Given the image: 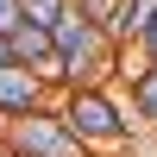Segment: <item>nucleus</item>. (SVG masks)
I'll return each instance as SVG.
<instances>
[{
  "label": "nucleus",
  "mask_w": 157,
  "mask_h": 157,
  "mask_svg": "<svg viewBox=\"0 0 157 157\" xmlns=\"http://www.w3.org/2000/svg\"><path fill=\"white\" fill-rule=\"evenodd\" d=\"M57 113H63V126L82 138L88 157H126V145H132V138H145L138 113L120 107V101H113V88H82V94H63Z\"/></svg>",
  "instance_id": "f257e3e1"
},
{
  "label": "nucleus",
  "mask_w": 157,
  "mask_h": 157,
  "mask_svg": "<svg viewBox=\"0 0 157 157\" xmlns=\"http://www.w3.org/2000/svg\"><path fill=\"white\" fill-rule=\"evenodd\" d=\"M0 138H6L13 157H88L82 138L63 126V113H32V120H0Z\"/></svg>",
  "instance_id": "f03ea898"
},
{
  "label": "nucleus",
  "mask_w": 157,
  "mask_h": 157,
  "mask_svg": "<svg viewBox=\"0 0 157 157\" xmlns=\"http://www.w3.org/2000/svg\"><path fill=\"white\" fill-rule=\"evenodd\" d=\"M113 75H120V44H113L107 32H94L82 50H69V57H63V94H82V88H107Z\"/></svg>",
  "instance_id": "7ed1b4c3"
},
{
  "label": "nucleus",
  "mask_w": 157,
  "mask_h": 157,
  "mask_svg": "<svg viewBox=\"0 0 157 157\" xmlns=\"http://www.w3.org/2000/svg\"><path fill=\"white\" fill-rule=\"evenodd\" d=\"M13 63H25L44 88H63V50H57V38H50L44 25L25 19L19 32H13Z\"/></svg>",
  "instance_id": "20e7f679"
},
{
  "label": "nucleus",
  "mask_w": 157,
  "mask_h": 157,
  "mask_svg": "<svg viewBox=\"0 0 157 157\" xmlns=\"http://www.w3.org/2000/svg\"><path fill=\"white\" fill-rule=\"evenodd\" d=\"M44 94H50V88L38 82L25 63H0V120H32V113H50Z\"/></svg>",
  "instance_id": "39448f33"
},
{
  "label": "nucleus",
  "mask_w": 157,
  "mask_h": 157,
  "mask_svg": "<svg viewBox=\"0 0 157 157\" xmlns=\"http://www.w3.org/2000/svg\"><path fill=\"white\" fill-rule=\"evenodd\" d=\"M151 25H157V0H126L120 13H113V25H107V38L120 50H138L151 38Z\"/></svg>",
  "instance_id": "423d86ee"
},
{
  "label": "nucleus",
  "mask_w": 157,
  "mask_h": 157,
  "mask_svg": "<svg viewBox=\"0 0 157 157\" xmlns=\"http://www.w3.org/2000/svg\"><path fill=\"white\" fill-rule=\"evenodd\" d=\"M126 75H132V113H138V126L157 132V63L138 57V69H126Z\"/></svg>",
  "instance_id": "0eeeda50"
},
{
  "label": "nucleus",
  "mask_w": 157,
  "mask_h": 157,
  "mask_svg": "<svg viewBox=\"0 0 157 157\" xmlns=\"http://www.w3.org/2000/svg\"><path fill=\"white\" fill-rule=\"evenodd\" d=\"M126 0H75V13H88L94 25H113V13H120Z\"/></svg>",
  "instance_id": "6e6552de"
},
{
  "label": "nucleus",
  "mask_w": 157,
  "mask_h": 157,
  "mask_svg": "<svg viewBox=\"0 0 157 157\" xmlns=\"http://www.w3.org/2000/svg\"><path fill=\"white\" fill-rule=\"evenodd\" d=\"M19 25H25V0H0V32H19Z\"/></svg>",
  "instance_id": "1a4fd4ad"
},
{
  "label": "nucleus",
  "mask_w": 157,
  "mask_h": 157,
  "mask_svg": "<svg viewBox=\"0 0 157 157\" xmlns=\"http://www.w3.org/2000/svg\"><path fill=\"white\" fill-rule=\"evenodd\" d=\"M138 57H145V63H157V25H151V38H145V44H138Z\"/></svg>",
  "instance_id": "9d476101"
},
{
  "label": "nucleus",
  "mask_w": 157,
  "mask_h": 157,
  "mask_svg": "<svg viewBox=\"0 0 157 157\" xmlns=\"http://www.w3.org/2000/svg\"><path fill=\"white\" fill-rule=\"evenodd\" d=\"M0 63H13V38L6 32H0Z\"/></svg>",
  "instance_id": "9b49d317"
},
{
  "label": "nucleus",
  "mask_w": 157,
  "mask_h": 157,
  "mask_svg": "<svg viewBox=\"0 0 157 157\" xmlns=\"http://www.w3.org/2000/svg\"><path fill=\"white\" fill-rule=\"evenodd\" d=\"M0 157H13V151H6V138H0Z\"/></svg>",
  "instance_id": "f8f14e48"
}]
</instances>
